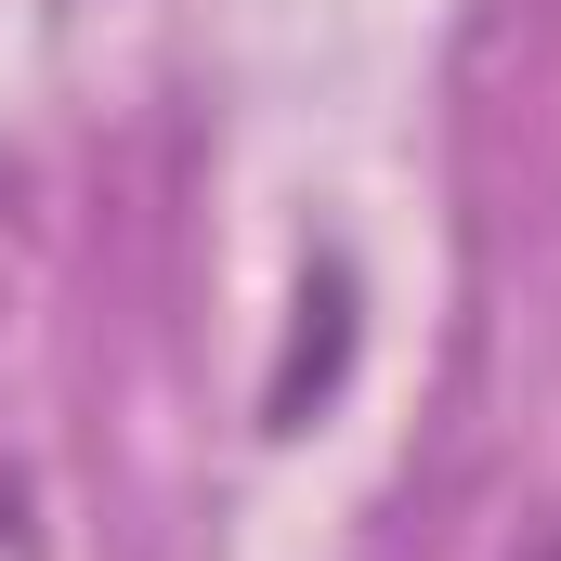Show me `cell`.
Returning <instances> with one entry per match:
<instances>
[{
  "label": "cell",
  "instance_id": "2",
  "mask_svg": "<svg viewBox=\"0 0 561 561\" xmlns=\"http://www.w3.org/2000/svg\"><path fill=\"white\" fill-rule=\"evenodd\" d=\"M523 561H561V536H536V549H523Z\"/></svg>",
  "mask_w": 561,
  "mask_h": 561
},
{
  "label": "cell",
  "instance_id": "1",
  "mask_svg": "<svg viewBox=\"0 0 561 561\" xmlns=\"http://www.w3.org/2000/svg\"><path fill=\"white\" fill-rule=\"evenodd\" d=\"M300 313H313V327H300V353H287V379H275V419H300V392H327V379H340V353H353V300H340V275L313 287Z\"/></svg>",
  "mask_w": 561,
  "mask_h": 561
}]
</instances>
